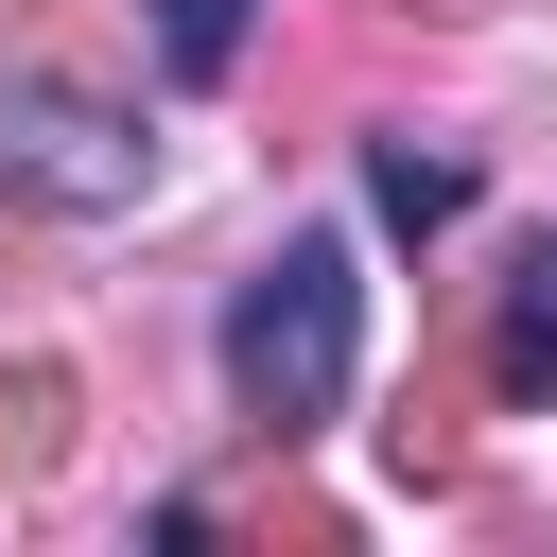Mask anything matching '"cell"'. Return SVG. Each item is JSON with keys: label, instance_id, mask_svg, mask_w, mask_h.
Instances as JSON below:
<instances>
[{"label": "cell", "instance_id": "2", "mask_svg": "<svg viewBox=\"0 0 557 557\" xmlns=\"http://www.w3.org/2000/svg\"><path fill=\"white\" fill-rule=\"evenodd\" d=\"M139 174H157V139L122 122V104H87V87H0V191L17 209H139Z\"/></svg>", "mask_w": 557, "mask_h": 557}, {"label": "cell", "instance_id": "3", "mask_svg": "<svg viewBox=\"0 0 557 557\" xmlns=\"http://www.w3.org/2000/svg\"><path fill=\"white\" fill-rule=\"evenodd\" d=\"M487 383H505V400H557V226L505 261V313H487Z\"/></svg>", "mask_w": 557, "mask_h": 557}, {"label": "cell", "instance_id": "4", "mask_svg": "<svg viewBox=\"0 0 557 557\" xmlns=\"http://www.w3.org/2000/svg\"><path fill=\"white\" fill-rule=\"evenodd\" d=\"M366 209H383V226H453V209H470V157H418V139H366Z\"/></svg>", "mask_w": 557, "mask_h": 557}, {"label": "cell", "instance_id": "5", "mask_svg": "<svg viewBox=\"0 0 557 557\" xmlns=\"http://www.w3.org/2000/svg\"><path fill=\"white\" fill-rule=\"evenodd\" d=\"M244 17H261V0H157V70H174V87H226V70H244Z\"/></svg>", "mask_w": 557, "mask_h": 557}, {"label": "cell", "instance_id": "1", "mask_svg": "<svg viewBox=\"0 0 557 557\" xmlns=\"http://www.w3.org/2000/svg\"><path fill=\"white\" fill-rule=\"evenodd\" d=\"M348 366H366V278H348V226H296V244L226 296V400H244L261 435H296V418H331V400H348Z\"/></svg>", "mask_w": 557, "mask_h": 557}]
</instances>
